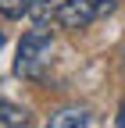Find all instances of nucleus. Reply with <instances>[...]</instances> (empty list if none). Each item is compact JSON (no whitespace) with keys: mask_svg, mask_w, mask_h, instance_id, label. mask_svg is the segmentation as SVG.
Returning <instances> with one entry per match:
<instances>
[{"mask_svg":"<svg viewBox=\"0 0 125 128\" xmlns=\"http://www.w3.org/2000/svg\"><path fill=\"white\" fill-rule=\"evenodd\" d=\"M4 43H7V36H4V28H0V50H4Z\"/></svg>","mask_w":125,"mask_h":128,"instance_id":"7","label":"nucleus"},{"mask_svg":"<svg viewBox=\"0 0 125 128\" xmlns=\"http://www.w3.org/2000/svg\"><path fill=\"white\" fill-rule=\"evenodd\" d=\"M121 71H125V50H121Z\"/></svg>","mask_w":125,"mask_h":128,"instance_id":"8","label":"nucleus"},{"mask_svg":"<svg viewBox=\"0 0 125 128\" xmlns=\"http://www.w3.org/2000/svg\"><path fill=\"white\" fill-rule=\"evenodd\" d=\"M0 14L7 22H18V18L29 14V0H0Z\"/></svg>","mask_w":125,"mask_h":128,"instance_id":"5","label":"nucleus"},{"mask_svg":"<svg viewBox=\"0 0 125 128\" xmlns=\"http://www.w3.org/2000/svg\"><path fill=\"white\" fill-rule=\"evenodd\" d=\"M86 124H93L89 107H65L50 114V128H86Z\"/></svg>","mask_w":125,"mask_h":128,"instance_id":"3","label":"nucleus"},{"mask_svg":"<svg viewBox=\"0 0 125 128\" xmlns=\"http://www.w3.org/2000/svg\"><path fill=\"white\" fill-rule=\"evenodd\" d=\"M18 124H29V110L11 100H0V128H18Z\"/></svg>","mask_w":125,"mask_h":128,"instance_id":"4","label":"nucleus"},{"mask_svg":"<svg viewBox=\"0 0 125 128\" xmlns=\"http://www.w3.org/2000/svg\"><path fill=\"white\" fill-rule=\"evenodd\" d=\"M50 54H54V36H50V28H46L43 22H36V25L22 36V43H18V54H14V75H18V78H29V82L43 78L46 64H50Z\"/></svg>","mask_w":125,"mask_h":128,"instance_id":"1","label":"nucleus"},{"mask_svg":"<svg viewBox=\"0 0 125 128\" xmlns=\"http://www.w3.org/2000/svg\"><path fill=\"white\" fill-rule=\"evenodd\" d=\"M114 124H118V128H125V100H121V107H118V118H114Z\"/></svg>","mask_w":125,"mask_h":128,"instance_id":"6","label":"nucleus"},{"mask_svg":"<svg viewBox=\"0 0 125 128\" xmlns=\"http://www.w3.org/2000/svg\"><path fill=\"white\" fill-rule=\"evenodd\" d=\"M107 11H114V0H61L57 11H54V22L61 28H72V32H79L86 25H93L100 18V14Z\"/></svg>","mask_w":125,"mask_h":128,"instance_id":"2","label":"nucleus"}]
</instances>
